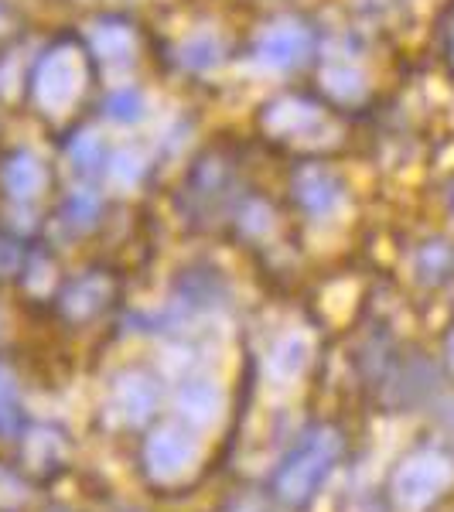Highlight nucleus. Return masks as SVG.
I'll list each match as a JSON object with an SVG mask.
<instances>
[{"instance_id": "39448f33", "label": "nucleus", "mask_w": 454, "mask_h": 512, "mask_svg": "<svg viewBox=\"0 0 454 512\" xmlns=\"http://www.w3.org/2000/svg\"><path fill=\"white\" fill-rule=\"evenodd\" d=\"M185 59L192 65H212V62H219V45L209 38H195L192 45L185 48Z\"/></svg>"}, {"instance_id": "20e7f679", "label": "nucleus", "mask_w": 454, "mask_h": 512, "mask_svg": "<svg viewBox=\"0 0 454 512\" xmlns=\"http://www.w3.org/2000/svg\"><path fill=\"white\" fill-rule=\"evenodd\" d=\"M301 198L315 212L328 209V205L335 202V181L328 178L325 171H308V175L301 178Z\"/></svg>"}, {"instance_id": "7ed1b4c3", "label": "nucleus", "mask_w": 454, "mask_h": 512, "mask_svg": "<svg viewBox=\"0 0 454 512\" xmlns=\"http://www.w3.org/2000/svg\"><path fill=\"white\" fill-rule=\"evenodd\" d=\"M4 181L14 195H35L41 188V181H45V171L38 168L35 158H18L4 171Z\"/></svg>"}, {"instance_id": "f257e3e1", "label": "nucleus", "mask_w": 454, "mask_h": 512, "mask_svg": "<svg viewBox=\"0 0 454 512\" xmlns=\"http://www.w3.org/2000/svg\"><path fill=\"white\" fill-rule=\"evenodd\" d=\"M38 93L48 106H62L76 96V65L69 59H52L38 76Z\"/></svg>"}, {"instance_id": "423d86ee", "label": "nucleus", "mask_w": 454, "mask_h": 512, "mask_svg": "<svg viewBox=\"0 0 454 512\" xmlns=\"http://www.w3.org/2000/svg\"><path fill=\"white\" fill-rule=\"evenodd\" d=\"M96 154H99V140L96 137H86V140H82V147L76 144V161H82V168H93Z\"/></svg>"}, {"instance_id": "f03ea898", "label": "nucleus", "mask_w": 454, "mask_h": 512, "mask_svg": "<svg viewBox=\"0 0 454 512\" xmlns=\"http://www.w3.org/2000/svg\"><path fill=\"white\" fill-rule=\"evenodd\" d=\"M260 52L270 65H280V69H284V65H294L304 59V52H308V35L297 28H277L263 38Z\"/></svg>"}]
</instances>
